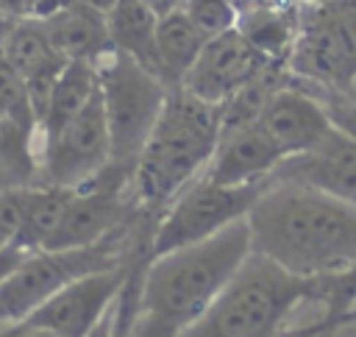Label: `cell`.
<instances>
[{"instance_id": "6da1fadb", "label": "cell", "mask_w": 356, "mask_h": 337, "mask_svg": "<svg viewBox=\"0 0 356 337\" xmlns=\"http://www.w3.org/2000/svg\"><path fill=\"white\" fill-rule=\"evenodd\" d=\"M250 251L298 276L356 270V206L303 181L270 175L248 212Z\"/></svg>"}, {"instance_id": "7a4b0ae2", "label": "cell", "mask_w": 356, "mask_h": 337, "mask_svg": "<svg viewBox=\"0 0 356 337\" xmlns=\"http://www.w3.org/2000/svg\"><path fill=\"white\" fill-rule=\"evenodd\" d=\"M303 304L356 306V270L298 276L250 251L209 312L181 337H284Z\"/></svg>"}, {"instance_id": "3957f363", "label": "cell", "mask_w": 356, "mask_h": 337, "mask_svg": "<svg viewBox=\"0 0 356 337\" xmlns=\"http://www.w3.org/2000/svg\"><path fill=\"white\" fill-rule=\"evenodd\" d=\"M250 253L248 217L209 240L156 256L145 273L131 337H181L192 329Z\"/></svg>"}, {"instance_id": "277c9868", "label": "cell", "mask_w": 356, "mask_h": 337, "mask_svg": "<svg viewBox=\"0 0 356 337\" xmlns=\"http://www.w3.org/2000/svg\"><path fill=\"white\" fill-rule=\"evenodd\" d=\"M222 131V106L206 103L181 84L170 86L164 109L134 164L131 189L142 209L161 214L206 173Z\"/></svg>"}, {"instance_id": "5b68a950", "label": "cell", "mask_w": 356, "mask_h": 337, "mask_svg": "<svg viewBox=\"0 0 356 337\" xmlns=\"http://www.w3.org/2000/svg\"><path fill=\"white\" fill-rule=\"evenodd\" d=\"M289 72L314 95L356 92V0H306Z\"/></svg>"}, {"instance_id": "8992f818", "label": "cell", "mask_w": 356, "mask_h": 337, "mask_svg": "<svg viewBox=\"0 0 356 337\" xmlns=\"http://www.w3.org/2000/svg\"><path fill=\"white\" fill-rule=\"evenodd\" d=\"M97 78L111 136V162L134 170L164 109L170 86L147 67L117 50L97 64Z\"/></svg>"}, {"instance_id": "52a82bcc", "label": "cell", "mask_w": 356, "mask_h": 337, "mask_svg": "<svg viewBox=\"0 0 356 337\" xmlns=\"http://www.w3.org/2000/svg\"><path fill=\"white\" fill-rule=\"evenodd\" d=\"M267 184L270 178L253 184H217L203 173L164 212L153 242V259L167 251L209 240L225 226L248 217Z\"/></svg>"}, {"instance_id": "ba28073f", "label": "cell", "mask_w": 356, "mask_h": 337, "mask_svg": "<svg viewBox=\"0 0 356 337\" xmlns=\"http://www.w3.org/2000/svg\"><path fill=\"white\" fill-rule=\"evenodd\" d=\"M111 162V136L100 86L92 100L56 134L39 142L42 184L78 187Z\"/></svg>"}, {"instance_id": "9c48e42d", "label": "cell", "mask_w": 356, "mask_h": 337, "mask_svg": "<svg viewBox=\"0 0 356 337\" xmlns=\"http://www.w3.org/2000/svg\"><path fill=\"white\" fill-rule=\"evenodd\" d=\"M128 265L78 276L56 295H50L39 309H33L25 320L53 331L56 337H86L117 301L128 276Z\"/></svg>"}, {"instance_id": "30bf717a", "label": "cell", "mask_w": 356, "mask_h": 337, "mask_svg": "<svg viewBox=\"0 0 356 337\" xmlns=\"http://www.w3.org/2000/svg\"><path fill=\"white\" fill-rule=\"evenodd\" d=\"M267 64H273V61L264 58L239 33V28H231L225 33H217V36L206 39L195 64L184 75L181 86L186 92H192L195 97L206 100V103H220L222 106L242 86H248Z\"/></svg>"}, {"instance_id": "8fae6325", "label": "cell", "mask_w": 356, "mask_h": 337, "mask_svg": "<svg viewBox=\"0 0 356 337\" xmlns=\"http://www.w3.org/2000/svg\"><path fill=\"white\" fill-rule=\"evenodd\" d=\"M256 123L284 153V159L317 150L337 131L323 103L306 86H300L295 75L270 95Z\"/></svg>"}, {"instance_id": "7c38bea8", "label": "cell", "mask_w": 356, "mask_h": 337, "mask_svg": "<svg viewBox=\"0 0 356 337\" xmlns=\"http://www.w3.org/2000/svg\"><path fill=\"white\" fill-rule=\"evenodd\" d=\"M281 162L284 153L270 142L259 123L234 125L220 131V142L206 167V178L217 184H253L270 178Z\"/></svg>"}, {"instance_id": "4fadbf2b", "label": "cell", "mask_w": 356, "mask_h": 337, "mask_svg": "<svg viewBox=\"0 0 356 337\" xmlns=\"http://www.w3.org/2000/svg\"><path fill=\"white\" fill-rule=\"evenodd\" d=\"M273 175L320 187L356 206V139L334 131L317 150L284 159Z\"/></svg>"}, {"instance_id": "5bb4252c", "label": "cell", "mask_w": 356, "mask_h": 337, "mask_svg": "<svg viewBox=\"0 0 356 337\" xmlns=\"http://www.w3.org/2000/svg\"><path fill=\"white\" fill-rule=\"evenodd\" d=\"M42 25H44L56 53L64 56L67 61L100 64L108 53H114L106 14H100L83 3H70L67 8L42 19Z\"/></svg>"}, {"instance_id": "9a60e30c", "label": "cell", "mask_w": 356, "mask_h": 337, "mask_svg": "<svg viewBox=\"0 0 356 337\" xmlns=\"http://www.w3.org/2000/svg\"><path fill=\"white\" fill-rule=\"evenodd\" d=\"M303 6V3H300ZM300 6H270L259 3L239 11V33L270 61L289 64L298 28H300Z\"/></svg>"}, {"instance_id": "2e32d148", "label": "cell", "mask_w": 356, "mask_h": 337, "mask_svg": "<svg viewBox=\"0 0 356 337\" xmlns=\"http://www.w3.org/2000/svg\"><path fill=\"white\" fill-rule=\"evenodd\" d=\"M17 195H19L17 245H22L25 251H44L61 226L72 189L56 184H36L28 189H17Z\"/></svg>"}, {"instance_id": "e0dca14e", "label": "cell", "mask_w": 356, "mask_h": 337, "mask_svg": "<svg viewBox=\"0 0 356 337\" xmlns=\"http://www.w3.org/2000/svg\"><path fill=\"white\" fill-rule=\"evenodd\" d=\"M108 36L117 53L131 56L153 75H159V56H156V28L159 17L142 0H120L108 14Z\"/></svg>"}, {"instance_id": "ac0fdd59", "label": "cell", "mask_w": 356, "mask_h": 337, "mask_svg": "<svg viewBox=\"0 0 356 337\" xmlns=\"http://www.w3.org/2000/svg\"><path fill=\"white\" fill-rule=\"evenodd\" d=\"M206 36L195 28V22L181 11L159 17L156 28V56H159V78L167 86H178L189 67L195 64Z\"/></svg>"}, {"instance_id": "d6986e66", "label": "cell", "mask_w": 356, "mask_h": 337, "mask_svg": "<svg viewBox=\"0 0 356 337\" xmlns=\"http://www.w3.org/2000/svg\"><path fill=\"white\" fill-rule=\"evenodd\" d=\"M42 184L39 134L28 125L0 117V192Z\"/></svg>"}, {"instance_id": "ffe728a7", "label": "cell", "mask_w": 356, "mask_h": 337, "mask_svg": "<svg viewBox=\"0 0 356 337\" xmlns=\"http://www.w3.org/2000/svg\"><path fill=\"white\" fill-rule=\"evenodd\" d=\"M3 56L25 81L47 72H61L67 64V58L58 56L56 47L50 45L42 19H17L6 36Z\"/></svg>"}, {"instance_id": "44dd1931", "label": "cell", "mask_w": 356, "mask_h": 337, "mask_svg": "<svg viewBox=\"0 0 356 337\" xmlns=\"http://www.w3.org/2000/svg\"><path fill=\"white\" fill-rule=\"evenodd\" d=\"M100 86V78H97V64H89V61H67L56 86H53V95H50V106H47V114L39 125V142L50 134H56L61 125H67L89 100L92 95L97 92Z\"/></svg>"}, {"instance_id": "7402d4cb", "label": "cell", "mask_w": 356, "mask_h": 337, "mask_svg": "<svg viewBox=\"0 0 356 337\" xmlns=\"http://www.w3.org/2000/svg\"><path fill=\"white\" fill-rule=\"evenodd\" d=\"M0 117L3 120H14V123L28 125V128L36 131V120H33V109H31L25 78L6 61L3 53H0Z\"/></svg>"}, {"instance_id": "603a6c76", "label": "cell", "mask_w": 356, "mask_h": 337, "mask_svg": "<svg viewBox=\"0 0 356 337\" xmlns=\"http://www.w3.org/2000/svg\"><path fill=\"white\" fill-rule=\"evenodd\" d=\"M284 337H356V306H323L317 318L292 323Z\"/></svg>"}, {"instance_id": "cb8c5ba5", "label": "cell", "mask_w": 356, "mask_h": 337, "mask_svg": "<svg viewBox=\"0 0 356 337\" xmlns=\"http://www.w3.org/2000/svg\"><path fill=\"white\" fill-rule=\"evenodd\" d=\"M184 14L195 22V28L206 39L225 33L239 22V8L234 0H186Z\"/></svg>"}, {"instance_id": "d4e9b609", "label": "cell", "mask_w": 356, "mask_h": 337, "mask_svg": "<svg viewBox=\"0 0 356 337\" xmlns=\"http://www.w3.org/2000/svg\"><path fill=\"white\" fill-rule=\"evenodd\" d=\"M19 234V195L0 192V248L14 245Z\"/></svg>"}, {"instance_id": "484cf974", "label": "cell", "mask_w": 356, "mask_h": 337, "mask_svg": "<svg viewBox=\"0 0 356 337\" xmlns=\"http://www.w3.org/2000/svg\"><path fill=\"white\" fill-rule=\"evenodd\" d=\"M0 337H56L53 331L31 323V320H17V323H6L0 326Z\"/></svg>"}, {"instance_id": "4316f807", "label": "cell", "mask_w": 356, "mask_h": 337, "mask_svg": "<svg viewBox=\"0 0 356 337\" xmlns=\"http://www.w3.org/2000/svg\"><path fill=\"white\" fill-rule=\"evenodd\" d=\"M28 253H33V251H25V248H22V245H17V242H14V245L0 248V281H3V279H6V276H8V273H11V270H14V267L28 256Z\"/></svg>"}, {"instance_id": "83f0119b", "label": "cell", "mask_w": 356, "mask_h": 337, "mask_svg": "<svg viewBox=\"0 0 356 337\" xmlns=\"http://www.w3.org/2000/svg\"><path fill=\"white\" fill-rule=\"evenodd\" d=\"M70 3H75V0H31L28 19H47V17H53L56 11L67 8Z\"/></svg>"}, {"instance_id": "f1b7e54d", "label": "cell", "mask_w": 356, "mask_h": 337, "mask_svg": "<svg viewBox=\"0 0 356 337\" xmlns=\"http://www.w3.org/2000/svg\"><path fill=\"white\" fill-rule=\"evenodd\" d=\"M0 11H3L8 19H28L31 0H0Z\"/></svg>"}, {"instance_id": "f546056e", "label": "cell", "mask_w": 356, "mask_h": 337, "mask_svg": "<svg viewBox=\"0 0 356 337\" xmlns=\"http://www.w3.org/2000/svg\"><path fill=\"white\" fill-rule=\"evenodd\" d=\"M156 17H167V14H172V11H181L184 6H186V0H142Z\"/></svg>"}, {"instance_id": "4dcf8cb0", "label": "cell", "mask_w": 356, "mask_h": 337, "mask_svg": "<svg viewBox=\"0 0 356 337\" xmlns=\"http://www.w3.org/2000/svg\"><path fill=\"white\" fill-rule=\"evenodd\" d=\"M86 337H120V334H117V331H114V326H111V315H106V318H103V320H100V323L86 334Z\"/></svg>"}, {"instance_id": "1f68e13d", "label": "cell", "mask_w": 356, "mask_h": 337, "mask_svg": "<svg viewBox=\"0 0 356 337\" xmlns=\"http://www.w3.org/2000/svg\"><path fill=\"white\" fill-rule=\"evenodd\" d=\"M75 3H83V6H89L95 11H100V14H108L120 0H75Z\"/></svg>"}, {"instance_id": "d6a6232c", "label": "cell", "mask_w": 356, "mask_h": 337, "mask_svg": "<svg viewBox=\"0 0 356 337\" xmlns=\"http://www.w3.org/2000/svg\"><path fill=\"white\" fill-rule=\"evenodd\" d=\"M17 19H8L3 11H0V53H3V45H6V36H8V31H11V25H14Z\"/></svg>"}, {"instance_id": "836d02e7", "label": "cell", "mask_w": 356, "mask_h": 337, "mask_svg": "<svg viewBox=\"0 0 356 337\" xmlns=\"http://www.w3.org/2000/svg\"><path fill=\"white\" fill-rule=\"evenodd\" d=\"M259 3H270V6H300V3H306V0H256V6Z\"/></svg>"}, {"instance_id": "e575fe53", "label": "cell", "mask_w": 356, "mask_h": 337, "mask_svg": "<svg viewBox=\"0 0 356 337\" xmlns=\"http://www.w3.org/2000/svg\"><path fill=\"white\" fill-rule=\"evenodd\" d=\"M236 3V8L242 11V8H250V6H256V0H234Z\"/></svg>"}]
</instances>
